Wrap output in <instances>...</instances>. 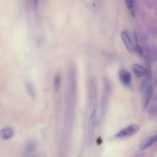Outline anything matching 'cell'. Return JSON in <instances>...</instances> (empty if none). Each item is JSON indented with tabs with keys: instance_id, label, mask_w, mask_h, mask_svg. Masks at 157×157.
I'll use <instances>...</instances> for the list:
<instances>
[{
	"instance_id": "cell-1",
	"label": "cell",
	"mask_w": 157,
	"mask_h": 157,
	"mask_svg": "<svg viewBox=\"0 0 157 157\" xmlns=\"http://www.w3.org/2000/svg\"><path fill=\"white\" fill-rule=\"evenodd\" d=\"M90 111V115L96 113L98 104V90L96 82L91 78L89 84Z\"/></svg>"
},
{
	"instance_id": "cell-2",
	"label": "cell",
	"mask_w": 157,
	"mask_h": 157,
	"mask_svg": "<svg viewBox=\"0 0 157 157\" xmlns=\"http://www.w3.org/2000/svg\"><path fill=\"white\" fill-rule=\"evenodd\" d=\"M139 128L140 127L138 124H131L121 129L115 135V136L120 139L129 137L137 133Z\"/></svg>"
},
{
	"instance_id": "cell-3",
	"label": "cell",
	"mask_w": 157,
	"mask_h": 157,
	"mask_svg": "<svg viewBox=\"0 0 157 157\" xmlns=\"http://www.w3.org/2000/svg\"><path fill=\"white\" fill-rule=\"evenodd\" d=\"M97 120L96 113L90 115L88 121L87 138V144L89 146H90L93 143Z\"/></svg>"
},
{
	"instance_id": "cell-4",
	"label": "cell",
	"mask_w": 157,
	"mask_h": 157,
	"mask_svg": "<svg viewBox=\"0 0 157 157\" xmlns=\"http://www.w3.org/2000/svg\"><path fill=\"white\" fill-rule=\"evenodd\" d=\"M119 77L120 81L124 85L130 87L131 85L132 78L131 74L128 71L123 69L119 72Z\"/></svg>"
},
{
	"instance_id": "cell-5",
	"label": "cell",
	"mask_w": 157,
	"mask_h": 157,
	"mask_svg": "<svg viewBox=\"0 0 157 157\" xmlns=\"http://www.w3.org/2000/svg\"><path fill=\"white\" fill-rule=\"evenodd\" d=\"M156 134L154 135L147 138L140 144L139 146L140 150H144L155 144L157 141Z\"/></svg>"
},
{
	"instance_id": "cell-6",
	"label": "cell",
	"mask_w": 157,
	"mask_h": 157,
	"mask_svg": "<svg viewBox=\"0 0 157 157\" xmlns=\"http://www.w3.org/2000/svg\"><path fill=\"white\" fill-rule=\"evenodd\" d=\"M121 36L127 50L129 53H132L133 50L132 44L127 30H124L122 31Z\"/></svg>"
},
{
	"instance_id": "cell-7",
	"label": "cell",
	"mask_w": 157,
	"mask_h": 157,
	"mask_svg": "<svg viewBox=\"0 0 157 157\" xmlns=\"http://www.w3.org/2000/svg\"><path fill=\"white\" fill-rule=\"evenodd\" d=\"M144 91V106L146 108L151 100L153 94L154 90L152 85L148 84Z\"/></svg>"
},
{
	"instance_id": "cell-8",
	"label": "cell",
	"mask_w": 157,
	"mask_h": 157,
	"mask_svg": "<svg viewBox=\"0 0 157 157\" xmlns=\"http://www.w3.org/2000/svg\"><path fill=\"white\" fill-rule=\"evenodd\" d=\"M13 135V129L10 127H6L0 131V136L4 140H8L11 138Z\"/></svg>"
},
{
	"instance_id": "cell-9",
	"label": "cell",
	"mask_w": 157,
	"mask_h": 157,
	"mask_svg": "<svg viewBox=\"0 0 157 157\" xmlns=\"http://www.w3.org/2000/svg\"><path fill=\"white\" fill-rule=\"evenodd\" d=\"M133 71L138 77H140L145 75V68L143 66L138 63H135L132 67Z\"/></svg>"
},
{
	"instance_id": "cell-10",
	"label": "cell",
	"mask_w": 157,
	"mask_h": 157,
	"mask_svg": "<svg viewBox=\"0 0 157 157\" xmlns=\"http://www.w3.org/2000/svg\"><path fill=\"white\" fill-rule=\"evenodd\" d=\"M37 144V140L35 139L30 140L28 143L26 147V152L28 153L32 152L35 149Z\"/></svg>"
},
{
	"instance_id": "cell-11",
	"label": "cell",
	"mask_w": 157,
	"mask_h": 157,
	"mask_svg": "<svg viewBox=\"0 0 157 157\" xmlns=\"http://www.w3.org/2000/svg\"><path fill=\"white\" fill-rule=\"evenodd\" d=\"M26 90L28 94L33 99L35 98V93L34 88L32 84L27 82L25 85Z\"/></svg>"
},
{
	"instance_id": "cell-12",
	"label": "cell",
	"mask_w": 157,
	"mask_h": 157,
	"mask_svg": "<svg viewBox=\"0 0 157 157\" xmlns=\"http://www.w3.org/2000/svg\"><path fill=\"white\" fill-rule=\"evenodd\" d=\"M125 3L127 8L130 11L131 14L133 17L135 16L134 10V2L133 0H125Z\"/></svg>"
},
{
	"instance_id": "cell-13",
	"label": "cell",
	"mask_w": 157,
	"mask_h": 157,
	"mask_svg": "<svg viewBox=\"0 0 157 157\" xmlns=\"http://www.w3.org/2000/svg\"><path fill=\"white\" fill-rule=\"evenodd\" d=\"M54 89L55 92L58 91L60 85L61 78L59 74L56 75L54 78Z\"/></svg>"
},
{
	"instance_id": "cell-14",
	"label": "cell",
	"mask_w": 157,
	"mask_h": 157,
	"mask_svg": "<svg viewBox=\"0 0 157 157\" xmlns=\"http://www.w3.org/2000/svg\"><path fill=\"white\" fill-rule=\"evenodd\" d=\"M135 50L136 52L140 55L143 54V50L141 46L138 44H136L135 46Z\"/></svg>"
},
{
	"instance_id": "cell-15",
	"label": "cell",
	"mask_w": 157,
	"mask_h": 157,
	"mask_svg": "<svg viewBox=\"0 0 157 157\" xmlns=\"http://www.w3.org/2000/svg\"><path fill=\"white\" fill-rule=\"evenodd\" d=\"M134 36L135 40L137 41V34L136 32L135 31L134 33Z\"/></svg>"
}]
</instances>
